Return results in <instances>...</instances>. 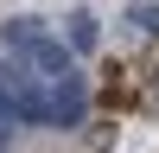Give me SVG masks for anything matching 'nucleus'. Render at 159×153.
<instances>
[{
  "mask_svg": "<svg viewBox=\"0 0 159 153\" xmlns=\"http://www.w3.org/2000/svg\"><path fill=\"white\" fill-rule=\"evenodd\" d=\"M7 45L19 51L45 83H70V76H76V70H70V45H57L38 19H13V26H7Z\"/></svg>",
  "mask_w": 159,
  "mask_h": 153,
  "instance_id": "f257e3e1",
  "label": "nucleus"
},
{
  "mask_svg": "<svg viewBox=\"0 0 159 153\" xmlns=\"http://www.w3.org/2000/svg\"><path fill=\"white\" fill-rule=\"evenodd\" d=\"M83 109H89V102H83V83H76V76H70V83H51V96H45V121L76 128V121H83Z\"/></svg>",
  "mask_w": 159,
  "mask_h": 153,
  "instance_id": "f03ea898",
  "label": "nucleus"
},
{
  "mask_svg": "<svg viewBox=\"0 0 159 153\" xmlns=\"http://www.w3.org/2000/svg\"><path fill=\"white\" fill-rule=\"evenodd\" d=\"M70 51H96V19L89 13H70Z\"/></svg>",
  "mask_w": 159,
  "mask_h": 153,
  "instance_id": "7ed1b4c3",
  "label": "nucleus"
},
{
  "mask_svg": "<svg viewBox=\"0 0 159 153\" xmlns=\"http://www.w3.org/2000/svg\"><path fill=\"white\" fill-rule=\"evenodd\" d=\"M0 83H7V64H0Z\"/></svg>",
  "mask_w": 159,
  "mask_h": 153,
  "instance_id": "20e7f679",
  "label": "nucleus"
},
{
  "mask_svg": "<svg viewBox=\"0 0 159 153\" xmlns=\"http://www.w3.org/2000/svg\"><path fill=\"white\" fill-rule=\"evenodd\" d=\"M0 153H7V140H0Z\"/></svg>",
  "mask_w": 159,
  "mask_h": 153,
  "instance_id": "39448f33",
  "label": "nucleus"
}]
</instances>
